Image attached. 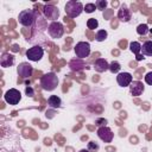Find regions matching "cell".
<instances>
[{"instance_id": "13", "label": "cell", "mask_w": 152, "mask_h": 152, "mask_svg": "<svg viewBox=\"0 0 152 152\" xmlns=\"http://www.w3.org/2000/svg\"><path fill=\"white\" fill-rule=\"evenodd\" d=\"M129 50L135 55V59H137L138 62H140V61H142V59L145 58L144 55L140 53V52H141V44H140L139 42H132V43L129 44Z\"/></svg>"}, {"instance_id": "5", "label": "cell", "mask_w": 152, "mask_h": 152, "mask_svg": "<svg viewBox=\"0 0 152 152\" xmlns=\"http://www.w3.org/2000/svg\"><path fill=\"white\" fill-rule=\"evenodd\" d=\"M4 99H5V101H6L8 104L15 106V104H18V103L20 102V100H21V94H20V91H19L18 89L11 88V89H8V90L5 93Z\"/></svg>"}, {"instance_id": "18", "label": "cell", "mask_w": 152, "mask_h": 152, "mask_svg": "<svg viewBox=\"0 0 152 152\" xmlns=\"http://www.w3.org/2000/svg\"><path fill=\"white\" fill-rule=\"evenodd\" d=\"M141 53L144 56H152V40H146L141 45Z\"/></svg>"}, {"instance_id": "10", "label": "cell", "mask_w": 152, "mask_h": 152, "mask_svg": "<svg viewBox=\"0 0 152 152\" xmlns=\"http://www.w3.org/2000/svg\"><path fill=\"white\" fill-rule=\"evenodd\" d=\"M43 13L45 15L46 19H50L52 21H57L56 19L58 18L59 15V11L57 7H55L53 5H45L43 7Z\"/></svg>"}, {"instance_id": "23", "label": "cell", "mask_w": 152, "mask_h": 152, "mask_svg": "<svg viewBox=\"0 0 152 152\" xmlns=\"http://www.w3.org/2000/svg\"><path fill=\"white\" fill-rule=\"evenodd\" d=\"M90 152H97L99 151V148H100V146H99V144H96L95 141H89L88 142V147H87Z\"/></svg>"}, {"instance_id": "27", "label": "cell", "mask_w": 152, "mask_h": 152, "mask_svg": "<svg viewBox=\"0 0 152 152\" xmlns=\"http://www.w3.org/2000/svg\"><path fill=\"white\" fill-rule=\"evenodd\" d=\"M26 94H27V96H33V90H32V88H26Z\"/></svg>"}, {"instance_id": "16", "label": "cell", "mask_w": 152, "mask_h": 152, "mask_svg": "<svg viewBox=\"0 0 152 152\" xmlns=\"http://www.w3.org/2000/svg\"><path fill=\"white\" fill-rule=\"evenodd\" d=\"M118 18H119L121 21H124V23L129 21V20H131V11H129L125 5L121 6L120 10H119V12H118Z\"/></svg>"}, {"instance_id": "19", "label": "cell", "mask_w": 152, "mask_h": 152, "mask_svg": "<svg viewBox=\"0 0 152 152\" xmlns=\"http://www.w3.org/2000/svg\"><path fill=\"white\" fill-rule=\"evenodd\" d=\"M107 36H108V33H107L106 30H99V31L96 32L95 39H96L97 42H103V40L107 38Z\"/></svg>"}, {"instance_id": "25", "label": "cell", "mask_w": 152, "mask_h": 152, "mask_svg": "<svg viewBox=\"0 0 152 152\" xmlns=\"http://www.w3.org/2000/svg\"><path fill=\"white\" fill-rule=\"evenodd\" d=\"M95 10H97L95 4H86V5H84V11H86V13H93Z\"/></svg>"}, {"instance_id": "2", "label": "cell", "mask_w": 152, "mask_h": 152, "mask_svg": "<svg viewBox=\"0 0 152 152\" xmlns=\"http://www.w3.org/2000/svg\"><path fill=\"white\" fill-rule=\"evenodd\" d=\"M64 11H65V13H66V15L69 18H76V17H78L84 11V6L80 1L70 0V1H68L65 4Z\"/></svg>"}, {"instance_id": "12", "label": "cell", "mask_w": 152, "mask_h": 152, "mask_svg": "<svg viewBox=\"0 0 152 152\" xmlns=\"http://www.w3.org/2000/svg\"><path fill=\"white\" fill-rule=\"evenodd\" d=\"M144 90H145V87L140 81H133L129 86V91L133 96H140L144 93Z\"/></svg>"}, {"instance_id": "22", "label": "cell", "mask_w": 152, "mask_h": 152, "mask_svg": "<svg viewBox=\"0 0 152 152\" xmlns=\"http://www.w3.org/2000/svg\"><path fill=\"white\" fill-rule=\"evenodd\" d=\"M120 69H121L120 63H119V62H116V61H113V62L109 64V70H110L113 74L119 72V71H120Z\"/></svg>"}, {"instance_id": "11", "label": "cell", "mask_w": 152, "mask_h": 152, "mask_svg": "<svg viewBox=\"0 0 152 152\" xmlns=\"http://www.w3.org/2000/svg\"><path fill=\"white\" fill-rule=\"evenodd\" d=\"M116 82L120 87H129L133 82V77L129 72H119L116 76Z\"/></svg>"}, {"instance_id": "6", "label": "cell", "mask_w": 152, "mask_h": 152, "mask_svg": "<svg viewBox=\"0 0 152 152\" xmlns=\"http://www.w3.org/2000/svg\"><path fill=\"white\" fill-rule=\"evenodd\" d=\"M48 32H49V34H50L51 38L58 39V38H61V37L63 36V33H64V26H63V24L59 23V21H52V23L49 25V27H48Z\"/></svg>"}, {"instance_id": "9", "label": "cell", "mask_w": 152, "mask_h": 152, "mask_svg": "<svg viewBox=\"0 0 152 152\" xmlns=\"http://www.w3.org/2000/svg\"><path fill=\"white\" fill-rule=\"evenodd\" d=\"M17 72H18V75H19L21 78H28V77L32 75V72H33V68H32V65H31L30 63L23 62V63H20V64L18 65Z\"/></svg>"}, {"instance_id": "26", "label": "cell", "mask_w": 152, "mask_h": 152, "mask_svg": "<svg viewBox=\"0 0 152 152\" xmlns=\"http://www.w3.org/2000/svg\"><path fill=\"white\" fill-rule=\"evenodd\" d=\"M145 82L148 84V86H152V71L147 72L145 75Z\"/></svg>"}, {"instance_id": "20", "label": "cell", "mask_w": 152, "mask_h": 152, "mask_svg": "<svg viewBox=\"0 0 152 152\" xmlns=\"http://www.w3.org/2000/svg\"><path fill=\"white\" fill-rule=\"evenodd\" d=\"M87 26H88V28H90V30L97 28V26H99L97 19H95V18H89V19L87 20Z\"/></svg>"}, {"instance_id": "3", "label": "cell", "mask_w": 152, "mask_h": 152, "mask_svg": "<svg viewBox=\"0 0 152 152\" xmlns=\"http://www.w3.org/2000/svg\"><path fill=\"white\" fill-rule=\"evenodd\" d=\"M18 21L25 27H31L36 23V12L33 10H24L18 15Z\"/></svg>"}, {"instance_id": "1", "label": "cell", "mask_w": 152, "mask_h": 152, "mask_svg": "<svg viewBox=\"0 0 152 152\" xmlns=\"http://www.w3.org/2000/svg\"><path fill=\"white\" fill-rule=\"evenodd\" d=\"M40 86L46 91H52L58 86V77L55 72H48L42 76L40 78Z\"/></svg>"}, {"instance_id": "21", "label": "cell", "mask_w": 152, "mask_h": 152, "mask_svg": "<svg viewBox=\"0 0 152 152\" xmlns=\"http://www.w3.org/2000/svg\"><path fill=\"white\" fill-rule=\"evenodd\" d=\"M148 31H150V30H148L147 24H140V25H138V27H137V32H138V34H140V36L146 34Z\"/></svg>"}, {"instance_id": "4", "label": "cell", "mask_w": 152, "mask_h": 152, "mask_svg": "<svg viewBox=\"0 0 152 152\" xmlns=\"http://www.w3.org/2000/svg\"><path fill=\"white\" fill-rule=\"evenodd\" d=\"M44 56V49L39 45H34L32 48H28L26 50V57L31 62H38Z\"/></svg>"}, {"instance_id": "8", "label": "cell", "mask_w": 152, "mask_h": 152, "mask_svg": "<svg viewBox=\"0 0 152 152\" xmlns=\"http://www.w3.org/2000/svg\"><path fill=\"white\" fill-rule=\"evenodd\" d=\"M96 133H97V137H99L102 141H104V142H112V140H113V138H114V133H113L112 129H110L109 127H107V126H101V127H99L97 131H96Z\"/></svg>"}, {"instance_id": "17", "label": "cell", "mask_w": 152, "mask_h": 152, "mask_svg": "<svg viewBox=\"0 0 152 152\" xmlns=\"http://www.w3.org/2000/svg\"><path fill=\"white\" fill-rule=\"evenodd\" d=\"M61 104H62V100H61V97L57 96V95H51V96L48 99V106H49L50 108L57 109V108L61 107Z\"/></svg>"}, {"instance_id": "7", "label": "cell", "mask_w": 152, "mask_h": 152, "mask_svg": "<svg viewBox=\"0 0 152 152\" xmlns=\"http://www.w3.org/2000/svg\"><path fill=\"white\" fill-rule=\"evenodd\" d=\"M75 55L78 58H86L90 55V44L88 42H78L74 48Z\"/></svg>"}, {"instance_id": "14", "label": "cell", "mask_w": 152, "mask_h": 152, "mask_svg": "<svg viewBox=\"0 0 152 152\" xmlns=\"http://www.w3.org/2000/svg\"><path fill=\"white\" fill-rule=\"evenodd\" d=\"M94 69L97 72H104V71L109 70V63L104 58H97L94 62Z\"/></svg>"}, {"instance_id": "24", "label": "cell", "mask_w": 152, "mask_h": 152, "mask_svg": "<svg viewBox=\"0 0 152 152\" xmlns=\"http://www.w3.org/2000/svg\"><path fill=\"white\" fill-rule=\"evenodd\" d=\"M95 5H96V8L97 10H101V11H103V10H106V7H107V1L106 0H97L96 2H95Z\"/></svg>"}, {"instance_id": "15", "label": "cell", "mask_w": 152, "mask_h": 152, "mask_svg": "<svg viewBox=\"0 0 152 152\" xmlns=\"http://www.w3.org/2000/svg\"><path fill=\"white\" fill-rule=\"evenodd\" d=\"M14 63V56L8 53V52H5L1 55L0 57V64L2 68H8V66H12Z\"/></svg>"}, {"instance_id": "28", "label": "cell", "mask_w": 152, "mask_h": 152, "mask_svg": "<svg viewBox=\"0 0 152 152\" xmlns=\"http://www.w3.org/2000/svg\"><path fill=\"white\" fill-rule=\"evenodd\" d=\"M78 152H90V151H89L88 148H82V150H80Z\"/></svg>"}]
</instances>
